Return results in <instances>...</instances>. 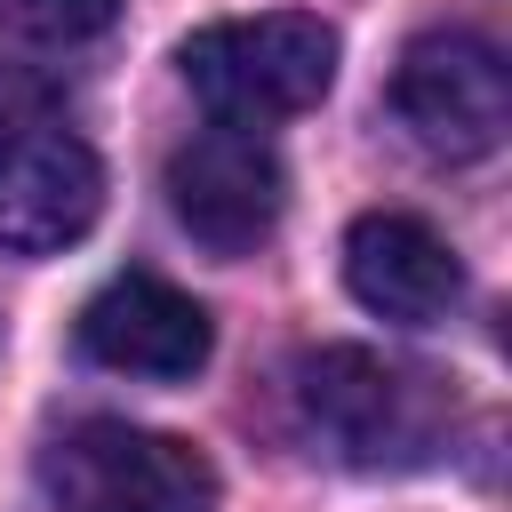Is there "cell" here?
<instances>
[{"label": "cell", "instance_id": "1", "mask_svg": "<svg viewBox=\"0 0 512 512\" xmlns=\"http://www.w3.org/2000/svg\"><path fill=\"white\" fill-rule=\"evenodd\" d=\"M288 392H296L304 440H312L328 464H352V472H408V464H432L440 440H448V416H456L448 392H440V376L400 368V360L360 352V344L304 352Z\"/></svg>", "mask_w": 512, "mask_h": 512}, {"label": "cell", "instance_id": "2", "mask_svg": "<svg viewBox=\"0 0 512 512\" xmlns=\"http://www.w3.org/2000/svg\"><path fill=\"white\" fill-rule=\"evenodd\" d=\"M184 64V88L232 120V128H272V120H296L328 96L336 80V24L304 16V8H272V16H232V24H208L176 48Z\"/></svg>", "mask_w": 512, "mask_h": 512}, {"label": "cell", "instance_id": "3", "mask_svg": "<svg viewBox=\"0 0 512 512\" xmlns=\"http://www.w3.org/2000/svg\"><path fill=\"white\" fill-rule=\"evenodd\" d=\"M40 480L56 512H208L216 504V464L192 440L144 432L120 416H80L72 432H56L40 456Z\"/></svg>", "mask_w": 512, "mask_h": 512}, {"label": "cell", "instance_id": "4", "mask_svg": "<svg viewBox=\"0 0 512 512\" xmlns=\"http://www.w3.org/2000/svg\"><path fill=\"white\" fill-rule=\"evenodd\" d=\"M104 216V160L80 128L48 112V96H16L0 112V248L8 256H64Z\"/></svg>", "mask_w": 512, "mask_h": 512}, {"label": "cell", "instance_id": "5", "mask_svg": "<svg viewBox=\"0 0 512 512\" xmlns=\"http://www.w3.org/2000/svg\"><path fill=\"white\" fill-rule=\"evenodd\" d=\"M392 104L440 160H488L512 128V72L480 32H416L392 72Z\"/></svg>", "mask_w": 512, "mask_h": 512}, {"label": "cell", "instance_id": "6", "mask_svg": "<svg viewBox=\"0 0 512 512\" xmlns=\"http://www.w3.org/2000/svg\"><path fill=\"white\" fill-rule=\"evenodd\" d=\"M168 208L176 224L216 248V256H256L288 208V168L280 152L264 144V128H200L192 144L168 152Z\"/></svg>", "mask_w": 512, "mask_h": 512}, {"label": "cell", "instance_id": "7", "mask_svg": "<svg viewBox=\"0 0 512 512\" xmlns=\"http://www.w3.org/2000/svg\"><path fill=\"white\" fill-rule=\"evenodd\" d=\"M80 352H88L96 368H112V376L184 384V376L208 368L216 328H208V312H200L184 288H168V280H152V272H120V280H104V288L80 304Z\"/></svg>", "mask_w": 512, "mask_h": 512}, {"label": "cell", "instance_id": "8", "mask_svg": "<svg viewBox=\"0 0 512 512\" xmlns=\"http://www.w3.org/2000/svg\"><path fill=\"white\" fill-rule=\"evenodd\" d=\"M344 288H352L360 312H376V320L432 328V320L456 312L464 264H456V248H448L424 216L376 208V216H360V224L344 232Z\"/></svg>", "mask_w": 512, "mask_h": 512}, {"label": "cell", "instance_id": "9", "mask_svg": "<svg viewBox=\"0 0 512 512\" xmlns=\"http://www.w3.org/2000/svg\"><path fill=\"white\" fill-rule=\"evenodd\" d=\"M112 8H120V0H0V16H8L16 32H32V40H48V48L96 40V32L112 24Z\"/></svg>", "mask_w": 512, "mask_h": 512}]
</instances>
